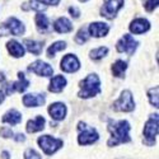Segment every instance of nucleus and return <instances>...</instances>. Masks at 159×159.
Masks as SVG:
<instances>
[{"mask_svg":"<svg viewBox=\"0 0 159 159\" xmlns=\"http://www.w3.org/2000/svg\"><path fill=\"white\" fill-rule=\"evenodd\" d=\"M34 20H36L37 30H38L39 32L46 33V32H48V31L51 30L50 20H48V18L46 17L45 13H42V11L37 13V14H36V18H34Z\"/></svg>","mask_w":159,"mask_h":159,"instance_id":"f3484780","label":"nucleus"},{"mask_svg":"<svg viewBox=\"0 0 159 159\" xmlns=\"http://www.w3.org/2000/svg\"><path fill=\"white\" fill-rule=\"evenodd\" d=\"M45 127V118L42 116H37L34 120H30L27 122V131L28 132H37V131H41Z\"/></svg>","mask_w":159,"mask_h":159,"instance_id":"4be33fe9","label":"nucleus"},{"mask_svg":"<svg viewBox=\"0 0 159 159\" xmlns=\"http://www.w3.org/2000/svg\"><path fill=\"white\" fill-rule=\"evenodd\" d=\"M4 124H9L11 126H14V125H18L20 121H22V113L18 112L17 110H10L8 111L4 117H3V120H2Z\"/></svg>","mask_w":159,"mask_h":159,"instance_id":"aec40b11","label":"nucleus"},{"mask_svg":"<svg viewBox=\"0 0 159 159\" xmlns=\"http://www.w3.org/2000/svg\"><path fill=\"white\" fill-rule=\"evenodd\" d=\"M4 80H5V76H4V74H3V73H0V83L4 82Z\"/></svg>","mask_w":159,"mask_h":159,"instance_id":"e433bc0d","label":"nucleus"},{"mask_svg":"<svg viewBox=\"0 0 159 159\" xmlns=\"http://www.w3.org/2000/svg\"><path fill=\"white\" fill-rule=\"evenodd\" d=\"M127 69V64L124 60H117L113 65H112V74L116 78H120L124 75V71Z\"/></svg>","mask_w":159,"mask_h":159,"instance_id":"b1692460","label":"nucleus"},{"mask_svg":"<svg viewBox=\"0 0 159 159\" xmlns=\"http://www.w3.org/2000/svg\"><path fill=\"white\" fill-rule=\"evenodd\" d=\"M80 88H82V90L79 92V97L90 98V97L97 96L101 92V82H99L98 75H96V74L88 75L80 83Z\"/></svg>","mask_w":159,"mask_h":159,"instance_id":"f03ea898","label":"nucleus"},{"mask_svg":"<svg viewBox=\"0 0 159 159\" xmlns=\"http://www.w3.org/2000/svg\"><path fill=\"white\" fill-rule=\"evenodd\" d=\"M2 157H3V159H9V153L8 152H3Z\"/></svg>","mask_w":159,"mask_h":159,"instance_id":"f704fd0d","label":"nucleus"},{"mask_svg":"<svg viewBox=\"0 0 159 159\" xmlns=\"http://www.w3.org/2000/svg\"><path fill=\"white\" fill-rule=\"evenodd\" d=\"M108 31H110V25L103 22H96L89 25V34L97 38L106 36L108 33Z\"/></svg>","mask_w":159,"mask_h":159,"instance_id":"4468645a","label":"nucleus"},{"mask_svg":"<svg viewBox=\"0 0 159 159\" xmlns=\"http://www.w3.org/2000/svg\"><path fill=\"white\" fill-rule=\"evenodd\" d=\"M48 113L56 121L62 120V118L65 117V115H66V107H65V104L64 103H60V102L51 104L50 107H48Z\"/></svg>","mask_w":159,"mask_h":159,"instance_id":"dca6fc26","label":"nucleus"},{"mask_svg":"<svg viewBox=\"0 0 159 159\" xmlns=\"http://www.w3.org/2000/svg\"><path fill=\"white\" fill-rule=\"evenodd\" d=\"M54 30L57 32V33H69L73 31V24L71 22L65 18V17H61L59 18L57 20H55L54 23Z\"/></svg>","mask_w":159,"mask_h":159,"instance_id":"a211bd4d","label":"nucleus"},{"mask_svg":"<svg viewBox=\"0 0 159 159\" xmlns=\"http://www.w3.org/2000/svg\"><path fill=\"white\" fill-rule=\"evenodd\" d=\"M0 135L4 136V138H13V136H14L13 131L10 129H8V127H4V129L0 130Z\"/></svg>","mask_w":159,"mask_h":159,"instance_id":"7c9ffc66","label":"nucleus"},{"mask_svg":"<svg viewBox=\"0 0 159 159\" xmlns=\"http://www.w3.org/2000/svg\"><path fill=\"white\" fill-rule=\"evenodd\" d=\"M158 135V115H153L144 126V136L150 144L154 143L155 136Z\"/></svg>","mask_w":159,"mask_h":159,"instance_id":"9d476101","label":"nucleus"},{"mask_svg":"<svg viewBox=\"0 0 159 159\" xmlns=\"http://www.w3.org/2000/svg\"><path fill=\"white\" fill-rule=\"evenodd\" d=\"M24 45L27 47L30 52H32L33 55H39L43 50V43L42 42H37L32 41V39H24Z\"/></svg>","mask_w":159,"mask_h":159,"instance_id":"5701e85b","label":"nucleus"},{"mask_svg":"<svg viewBox=\"0 0 159 159\" xmlns=\"http://www.w3.org/2000/svg\"><path fill=\"white\" fill-rule=\"evenodd\" d=\"M65 85H66V79L62 75H56L51 79L48 90L52 92V93H60V92L65 88Z\"/></svg>","mask_w":159,"mask_h":159,"instance_id":"6ab92c4d","label":"nucleus"},{"mask_svg":"<svg viewBox=\"0 0 159 159\" xmlns=\"http://www.w3.org/2000/svg\"><path fill=\"white\" fill-rule=\"evenodd\" d=\"M108 130L111 131L112 138L108 140V147H116L118 144L122 143H129L130 139V124L127 121H118V122H112L110 121Z\"/></svg>","mask_w":159,"mask_h":159,"instance_id":"f257e3e1","label":"nucleus"},{"mask_svg":"<svg viewBox=\"0 0 159 159\" xmlns=\"http://www.w3.org/2000/svg\"><path fill=\"white\" fill-rule=\"evenodd\" d=\"M107 52H108L107 47H99V48L90 51V57L93 60H99V59H102V57H104L106 55H107Z\"/></svg>","mask_w":159,"mask_h":159,"instance_id":"a878e982","label":"nucleus"},{"mask_svg":"<svg viewBox=\"0 0 159 159\" xmlns=\"http://www.w3.org/2000/svg\"><path fill=\"white\" fill-rule=\"evenodd\" d=\"M28 70L39 75V76H51L52 74H54V68L50 66L47 62L42 61V60H37L33 64H31Z\"/></svg>","mask_w":159,"mask_h":159,"instance_id":"f8f14e48","label":"nucleus"},{"mask_svg":"<svg viewBox=\"0 0 159 159\" xmlns=\"http://www.w3.org/2000/svg\"><path fill=\"white\" fill-rule=\"evenodd\" d=\"M18 78H19V79H18L17 82L9 83V84H7V85L4 87L5 93H7L8 96L13 94L14 92H19V93H22V92H24L25 89L30 87V80H27V79H25V76H24L23 73H19V74H18Z\"/></svg>","mask_w":159,"mask_h":159,"instance_id":"1a4fd4ad","label":"nucleus"},{"mask_svg":"<svg viewBox=\"0 0 159 159\" xmlns=\"http://www.w3.org/2000/svg\"><path fill=\"white\" fill-rule=\"evenodd\" d=\"M46 98L45 94H37V93H31V94H25L23 97V104L25 107H39L45 103Z\"/></svg>","mask_w":159,"mask_h":159,"instance_id":"ddd939ff","label":"nucleus"},{"mask_svg":"<svg viewBox=\"0 0 159 159\" xmlns=\"http://www.w3.org/2000/svg\"><path fill=\"white\" fill-rule=\"evenodd\" d=\"M24 159H42V158H41V155H39L36 150L27 149L24 152Z\"/></svg>","mask_w":159,"mask_h":159,"instance_id":"c85d7f7f","label":"nucleus"},{"mask_svg":"<svg viewBox=\"0 0 159 159\" xmlns=\"http://www.w3.org/2000/svg\"><path fill=\"white\" fill-rule=\"evenodd\" d=\"M149 28H150V23L144 18H138L135 20H132L130 24V31L135 34H141L144 32L149 31Z\"/></svg>","mask_w":159,"mask_h":159,"instance_id":"2eb2a0df","label":"nucleus"},{"mask_svg":"<svg viewBox=\"0 0 159 159\" xmlns=\"http://www.w3.org/2000/svg\"><path fill=\"white\" fill-rule=\"evenodd\" d=\"M88 38H89V33L87 32L85 28H80L78 32V34L75 36V42L79 43V45H83L84 42L88 41Z\"/></svg>","mask_w":159,"mask_h":159,"instance_id":"bb28decb","label":"nucleus"},{"mask_svg":"<svg viewBox=\"0 0 159 159\" xmlns=\"http://www.w3.org/2000/svg\"><path fill=\"white\" fill-rule=\"evenodd\" d=\"M37 2L42 3L45 5H57L60 3V0H37Z\"/></svg>","mask_w":159,"mask_h":159,"instance_id":"2f4dec72","label":"nucleus"},{"mask_svg":"<svg viewBox=\"0 0 159 159\" xmlns=\"http://www.w3.org/2000/svg\"><path fill=\"white\" fill-rule=\"evenodd\" d=\"M7 48L9 51V54L13 56V57H22L24 55V47L17 42L16 39H11L7 43Z\"/></svg>","mask_w":159,"mask_h":159,"instance_id":"412c9836","label":"nucleus"},{"mask_svg":"<svg viewBox=\"0 0 159 159\" xmlns=\"http://www.w3.org/2000/svg\"><path fill=\"white\" fill-rule=\"evenodd\" d=\"M122 7H124V0H106L101 9V16L108 19H113L117 14V11Z\"/></svg>","mask_w":159,"mask_h":159,"instance_id":"0eeeda50","label":"nucleus"},{"mask_svg":"<svg viewBox=\"0 0 159 159\" xmlns=\"http://www.w3.org/2000/svg\"><path fill=\"white\" fill-rule=\"evenodd\" d=\"M24 31H25L24 24L17 18L11 17L4 24H2V27H0V36H8V34L22 36Z\"/></svg>","mask_w":159,"mask_h":159,"instance_id":"7ed1b4c3","label":"nucleus"},{"mask_svg":"<svg viewBox=\"0 0 159 159\" xmlns=\"http://www.w3.org/2000/svg\"><path fill=\"white\" fill-rule=\"evenodd\" d=\"M69 11H70V16H71V17H74V18H79V16H80V11H79L75 7L69 8Z\"/></svg>","mask_w":159,"mask_h":159,"instance_id":"473e14b6","label":"nucleus"},{"mask_svg":"<svg viewBox=\"0 0 159 159\" xmlns=\"http://www.w3.org/2000/svg\"><path fill=\"white\" fill-rule=\"evenodd\" d=\"M136 47H138V41H135L131 34H124V37L116 45L118 52H126L127 55H134Z\"/></svg>","mask_w":159,"mask_h":159,"instance_id":"6e6552de","label":"nucleus"},{"mask_svg":"<svg viewBox=\"0 0 159 159\" xmlns=\"http://www.w3.org/2000/svg\"><path fill=\"white\" fill-rule=\"evenodd\" d=\"M79 2H82V3H85V2H88V0H79Z\"/></svg>","mask_w":159,"mask_h":159,"instance_id":"4c0bfd02","label":"nucleus"},{"mask_svg":"<svg viewBox=\"0 0 159 159\" xmlns=\"http://www.w3.org/2000/svg\"><path fill=\"white\" fill-rule=\"evenodd\" d=\"M38 145H39V148L43 150L45 154L52 155L56 150H59L62 147V140L55 139L50 135H43L38 139Z\"/></svg>","mask_w":159,"mask_h":159,"instance_id":"423d86ee","label":"nucleus"},{"mask_svg":"<svg viewBox=\"0 0 159 159\" xmlns=\"http://www.w3.org/2000/svg\"><path fill=\"white\" fill-rule=\"evenodd\" d=\"M135 108V102L130 90H124L120 98L113 103V110L118 112H131Z\"/></svg>","mask_w":159,"mask_h":159,"instance_id":"39448f33","label":"nucleus"},{"mask_svg":"<svg viewBox=\"0 0 159 159\" xmlns=\"http://www.w3.org/2000/svg\"><path fill=\"white\" fill-rule=\"evenodd\" d=\"M157 7H158V0H148V2H145V4H144V8L147 11H153Z\"/></svg>","mask_w":159,"mask_h":159,"instance_id":"c756f323","label":"nucleus"},{"mask_svg":"<svg viewBox=\"0 0 159 159\" xmlns=\"http://www.w3.org/2000/svg\"><path fill=\"white\" fill-rule=\"evenodd\" d=\"M65 48H66V43H65V42H62V41L55 42L52 46L48 47V50H47V56H48V57H54L57 51H62V50H65Z\"/></svg>","mask_w":159,"mask_h":159,"instance_id":"393cba45","label":"nucleus"},{"mask_svg":"<svg viewBox=\"0 0 159 159\" xmlns=\"http://www.w3.org/2000/svg\"><path fill=\"white\" fill-rule=\"evenodd\" d=\"M78 130L80 131V134L78 136V141L80 145H88V144H93L98 140L99 135L93 127H88L84 122H79Z\"/></svg>","mask_w":159,"mask_h":159,"instance_id":"20e7f679","label":"nucleus"},{"mask_svg":"<svg viewBox=\"0 0 159 159\" xmlns=\"http://www.w3.org/2000/svg\"><path fill=\"white\" fill-rule=\"evenodd\" d=\"M4 98H5V97H4V93H3L2 90H0V103H2V102L4 101Z\"/></svg>","mask_w":159,"mask_h":159,"instance_id":"c9c22d12","label":"nucleus"},{"mask_svg":"<svg viewBox=\"0 0 159 159\" xmlns=\"http://www.w3.org/2000/svg\"><path fill=\"white\" fill-rule=\"evenodd\" d=\"M13 139L17 140V141H24V140H25L24 135H22V134H18V135H16V136H13Z\"/></svg>","mask_w":159,"mask_h":159,"instance_id":"72a5a7b5","label":"nucleus"},{"mask_svg":"<svg viewBox=\"0 0 159 159\" xmlns=\"http://www.w3.org/2000/svg\"><path fill=\"white\" fill-rule=\"evenodd\" d=\"M158 92H159V88H158V87L152 88V89L148 92L149 101H150L152 106H154V107H158Z\"/></svg>","mask_w":159,"mask_h":159,"instance_id":"cd10ccee","label":"nucleus"},{"mask_svg":"<svg viewBox=\"0 0 159 159\" xmlns=\"http://www.w3.org/2000/svg\"><path fill=\"white\" fill-rule=\"evenodd\" d=\"M60 68L62 71L65 73H75L80 69V62H79L78 57L73 54H68L65 55L62 59H61V62H60Z\"/></svg>","mask_w":159,"mask_h":159,"instance_id":"9b49d317","label":"nucleus"}]
</instances>
